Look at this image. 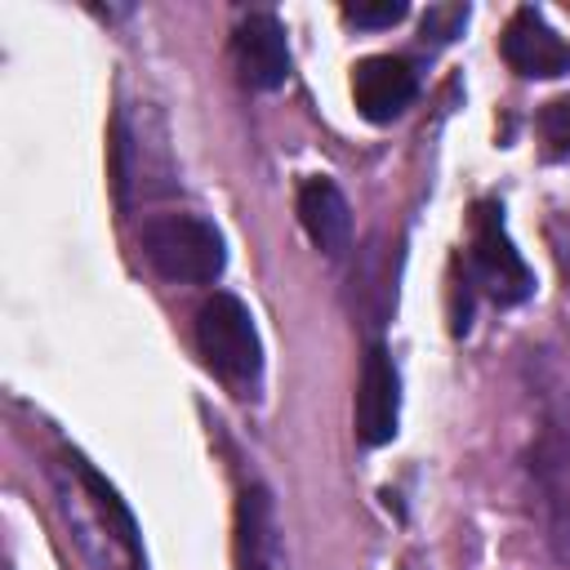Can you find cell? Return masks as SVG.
<instances>
[{
	"label": "cell",
	"instance_id": "cell-14",
	"mask_svg": "<svg viewBox=\"0 0 570 570\" xmlns=\"http://www.w3.org/2000/svg\"><path fill=\"white\" fill-rule=\"evenodd\" d=\"M343 18L356 22V27H392L405 18V4L396 0H383V4H343Z\"/></svg>",
	"mask_w": 570,
	"mask_h": 570
},
{
	"label": "cell",
	"instance_id": "cell-4",
	"mask_svg": "<svg viewBox=\"0 0 570 570\" xmlns=\"http://www.w3.org/2000/svg\"><path fill=\"white\" fill-rule=\"evenodd\" d=\"M530 481L543 508V525H548V543L566 557L570 552V428L552 423L539 432V441L530 445Z\"/></svg>",
	"mask_w": 570,
	"mask_h": 570
},
{
	"label": "cell",
	"instance_id": "cell-8",
	"mask_svg": "<svg viewBox=\"0 0 570 570\" xmlns=\"http://www.w3.org/2000/svg\"><path fill=\"white\" fill-rule=\"evenodd\" d=\"M499 49H503V62L525 80H548V76H566L570 71V40H561L543 22V13L530 9V4H521L508 18Z\"/></svg>",
	"mask_w": 570,
	"mask_h": 570
},
{
	"label": "cell",
	"instance_id": "cell-12",
	"mask_svg": "<svg viewBox=\"0 0 570 570\" xmlns=\"http://www.w3.org/2000/svg\"><path fill=\"white\" fill-rule=\"evenodd\" d=\"M534 125H539V142H543V151H548L552 160H570V94L543 102V111H539Z\"/></svg>",
	"mask_w": 570,
	"mask_h": 570
},
{
	"label": "cell",
	"instance_id": "cell-15",
	"mask_svg": "<svg viewBox=\"0 0 570 570\" xmlns=\"http://www.w3.org/2000/svg\"><path fill=\"white\" fill-rule=\"evenodd\" d=\"M548 245H552V258H557V272L570 289V209H557L548 218Z\"/></svg>",
	"mask_w": 570,
	"mask_h": 570
},
{
	"label": "cell",
	"instance_id": "cell-7",
	"mask_svg": "<svg viewBox=\"0 0 570 570\" xmlns=\"http://www.w3.org/2000/svg\"><path fill=\"white\" fill-rule=\"evenodd\" d=\"M419 94V76L410 67V58L401 53H370L352 67V98H356V111L374 125H387L396 120Z\"/></svg>",
	"mask_w": 570,
	"mask_h": 570
},
{
	"label": "cell",
	"instance_id": "cell-1",
	"mask_svg": "<svg viewBox=\"0 0 570 570\" xmlns=\"http://www.w3.org/2000/svg\"><path fill=\"white\" fill-rule=\"evenodd\" d=\"M138 240L147 263L178 285H209L227 263L223 232L200 214H156L142 223Z\"/></svg>",
	"mask_w": 570,
	"mask_h": 570
},
{
	"label": "cell",
	"instance_id": "cell-3",
	"mask_svg": "<svg viewBox=\"0 0 570 570\" xmlns=\"http://www.w3.org/2000/svg\"><path fill=\"white\" fill-rule=\"evenodd\" d=\"M468 267L472 281L485 298H494L499 307H512L521 298L534 294V272L525 267L521 249L508 236L503 209L494 200H476L472 218H468Z\"/></svg>",
	"mask_w": 570,
	"mask_h": 570
},
{
	"label": "cell",
	"instance_id": "cell-10",
	"mask_svg": "<svg viewBox=\"0 0 570 570\" xmlns=\"http://www.w3.org/2000/svg\"><path fill=\"white\" fill-rule=\"evenodd\" d=\"M298 223L303 232L312 236V245L330 258H343L347 245H352V209H347V196L338 191L334 178H303L298 183Z\"/></svg>",
	"mask_w": 570,
	"mask_h": 570
},
{
	"label": "cell",
	"instance_id": "cell-5",
	"mask_svg": "<svg viewBox=\"0 0 570 570\" xmlns=\"http://www.w3.org/2000/svg\"><path fill=\"white\" fill-rule=\"evenodd\" d=\"M232 552L236 570H289L285 534L276 521V503L267 485H245L236 499V525H232Z\"/></svg>",
	"mask_w": 570,
	"mask_h": 570
},
{
	"label": "cell",
	"instance_id": "cell-6",
	"mask_svg": "<svg viewBox=\"0 0 570 570\" xmlns=\"http://www.w3.org/2000/svg\"><path fill=\"white\" fill-rule=\"evenodd\" d=\"M232 62L249 89H281L289 80V40L276 13H245L232 31Z\"/></svg>",
	"mask_w": 570,
	"mask_h": 570
},
{
	"label": "cell",
	"instance_id": "cell-11",
	"mask_svg": "<svg viewBox=\"0 0 570 570\" xmlns=\"http://www.w3.org/2000/svg\"><path fill=\"white\" fill-rule=\"evenodd\" d=\"M71 472L80 476V485H85V494H89L98 521H102L107 534L116 539V548H120V557H125V570H147V557H142V543H138V525H134L129 508L120 503V494H116L85 459H71Z\"/></svg>",
	"mask_w": 570,
	"mask_h": 570
},
{
	"label": "cell",
	"instance_id": "cell-13",
	"mask_svg": "<svg viewBox=\"0 0 570 570\" xmlns=\"http://www.w3.org/2000/svg\"><path fill=\"white\" fill-rule=\"evenodd\" d=\"M463 22H468V4H436V9H428V18H423V40H428V36H432V40H454Z\"/></svg>",
	"mask_w": 570,
	"mask_h": 570
},
{
	"label": "cell",
	"instance_id": "cell-9",
	"mask_svg": "<svg viewBox=\"0 0 570 570\" xmlns=\"http://www.w3.org/2000/svg\"><path fill=\"white\" fill-rule=\"evenodd\" d=\"M396 419H401L396 365L383 343H370L361 361V383H356V436L365 445H383L396 436Z\"/></svg>",
	"mask_w": 570,
	"mask_h": 570
},
{
	"label": "cell",
	"instance_id": "cell-2",
	"mask_svg": "<svg viewBox=\"0 0 570 570\" xmlns=\"http://www.w3.org/2000/svg\"><path fill=\"white\" fill-rule=\"evenodd\" d=\"M196 347L205 365L232 387H254L263 370V343L249 307L236 294H209L196 312Z\"/></svg>",
	"mask_w": 570,
	"mask_h": 570
}]
</instances>
